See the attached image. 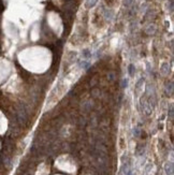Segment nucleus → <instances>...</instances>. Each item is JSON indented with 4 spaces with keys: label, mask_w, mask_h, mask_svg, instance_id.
<instances>
[{
    "label": "nucleus",
    "mask_w": 174,
    "mask_h": 175,
    "mask_svg": "<svg viewBox=\"0 0 174 175\" xmlns=\"http://www.w3.org/2000/svg\"><path fill=\"white\" fill-rule=\"evenodd\" d=\"M165 94L168 96H171L173 94V82H168L165 84Z\"/></svg>",
    "instance_id": "3"
},
{
    "label": "nucleus",
    "mask_w": 174,
    "mask_h": 175,
    "mask_svg": "<svg viewBox=\"0 0 174 175\" xmlns=\"http://www.w3.org/2000/svg\"><path fill=\"white\" fill-rule=\"evenodd\" d=\"M160 72L162 75H169L170 74V65L169 63H163L160 66Z\"/></svg>",
    "instance_id": "1"
},
{
    "label": "nucleus",
    "mask_w": 174,
    "mask_h": 175,
    "mask_svg": "<svg viewBox=\"0 0 174 175\" xmlns=\"http://www.w3.org/2000/svg\"><path fill=\"white\" fill-rule=\"evenodd\" d=\"M165 171L167 175H173V163L167 162L165 166Z\"/></svg>",
    "instance_id": "2"
},
{
    "label": "nucleus",
    "mask_w": 174,
    "mask_h": 175,
    "mask_svg": "<svg viewBox=\"0 0 174 175\" xmlns=\"http://www.w3.org/2000/svg\"><path fill=\"white\" fill-rule=\"evenodd\" d=\"M128 71H129V74L132 76V75L135 73V67H134L133 65H130V66H129V68H128Z\"/></svg>",
    "instance_id": "8"
},
{
    "label": "nucleus",
    "mask_w": 174,
    "mask_h": 175,
    "mask_svg": "<svg viewBox=\"0 0 174 175\" xmlns=\"http://www.w3.org/2000/svg\"><path fill=\"white\" fill-rule=\"evenodd\" d=\"M144 81H145V80H144V78H141L140 80L137 82V84H135V89H137V90H139V89H140V88L143 86Z\"/></svg>",
    "instance_id": "6"
},
{
    "label": "nucleus",
    "mask_w": 174,
    "mask_h": 175,
    "mask_svg": "<svg viewBox=\"0 0 174 175\" xmlns=\"http://www.w3.org/2000/svg\"><path fill=\"white\" fill-rule=\"evenodd\" d=\"M91 56V54L88 50H85L83 53H82V57H83V59H88L89 57Z\"/></svg>",
    "instance_id": "7"
},
{
    "label": "nucleus",
    "mask_w": 174,
    "mask_h": 175,
    "mask_svg": "<svg viewBox=\"0 0 174 175\" xmlns=\"http://www.w3.org/2000/svg\"><path fill=\"white\" fill-rule=\"evenodd\" d=\"M168 114H169V116H170V118L173 119V107H172V106L170 107V110H169Z\"/></svg>",
    "instance_id": "10"
},
{
    "label": "nucleus",
    "mask_w": 174,
    "mask_h": 175,
    "mask_svg": "<svg viewBox=\"0 0 174 175\" xmlns=\"http://www.w3.org/2000/svg\"><path fill=\"white\" fill-rule=\"evenodd\" d=\"M127 86H128V78H124L123 82H121V87L126 88Z\"/></svg>",
    "instance_id": "9"
},
{
    "label": "nucleus",
    "mask_w": 174,
    "mask_h": 175,
    "mask_svg": "<svg viewBox=\"0 0 174 175\" xmlns=\"http://www.w3.org/2000/svg\"><path fill=\"white\" fill-rule=\"evenodd\" d=\"M80 66H81V68H83V69H88V68H89L90 67V63H89V61H87L86 59H84L83 60V61H81V63H80Z\"/></svg>",
    "instance_id": "5"
},
{
    "label": "nucleus",
    "mask_w": 174,
    "mask_h": 175,
    "mask_svg": "<svg viewBox=\"0 0 174 175\" xmlns=\"http://www.w3.org/2000/svg\"><path fill=\"white\" fill-rule=\"evenodd\" d=\"M98 0H86V6L87 8H93L96 6Z\"/></svg>",
    "instance_id": "4"
},
{
    "label": "nucleus",
    "mask_w": 174,
    "mask_h": 175,
    "mask_svg": "<svg viewBox=\"0 0 174 175\" xmlns=\"http://www.w3.org/2000/svg\"><path fill=\"white\" fill-rule=\"evenodd\" d=\"M132 2H133V0H125V3H126V6H130Z\"/></svg>",
    "instance_id": "12"
},
{
    "label": "nucleus",
    "mask_w": 174,
    "mask_h": 175,
    "mask_svg": "<svg viewBox=\"0 0 174 175\" xmlns=\"http://www.w3.org/2000/svg\"><path fill=\"white\" fill-rule=\"evenodd\" d=\"M133 133H134V135H135V137H139V134H140V129L135 128V129H134Z\"/></svg>",
    "instance_id": "11"
}]
</instances>
